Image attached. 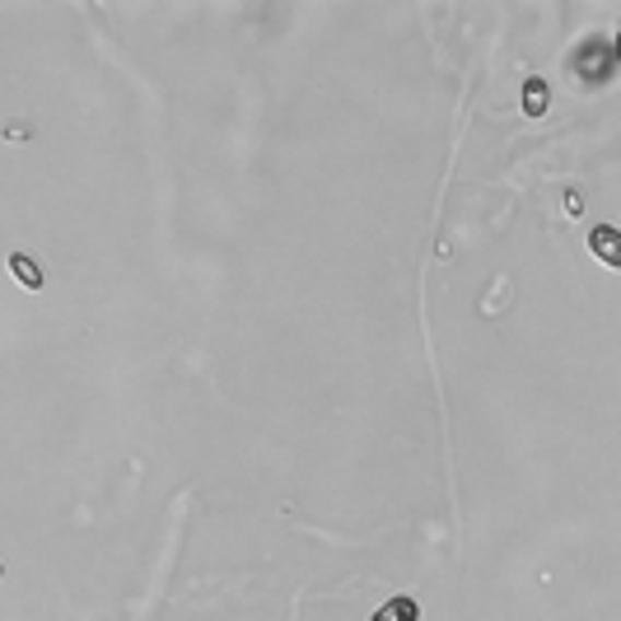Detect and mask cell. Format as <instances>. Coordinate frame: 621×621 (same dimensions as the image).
Segmentation results:
<instances>
[{"mask_svg":"<svg viewBox=\"0 0 621 621\" xmlns=\"http://www.w3.org/2000/svg\"><path fill=\"white\" fill-rule=\"evenodd\" d=\"M10 271L20 276V281L28 285V290H43V267H33V257H24V253H14L10 257Z\"/></svg>","mask_w":621,"mask_h":621,"instance_id":"obj_4","label":"cell"},{"mask_svg":"<svg viewBox=\"0 0 621 621\" xmlns=\"http://www.w3.org/2000/svg\"><path fill=\"white\" fill-rule=\"evenodd\" d=\"M370 621H421V602L411 598V594H392L384 608H374Z\"/></svg>","mask_w":621,"mask_h":621,"instance_id":"obj_3","label":"cell"},{"mask_svg":"<svg viewBox=\"0 0 621 621\" xmlns=\"http://www.w3.org/2000/svg\"><path fill=\"white\" fill-rule=\"evenodd\" d=\"M617 66H621L617 47H602L598 38L579 43V51H575V75H584V84H608Z\"/></svg>","mask_w":621,"mask_h":621,"instance_id":"obj_1","label":"cell"},{"mask_svg":"<svg viewBox=\"0 0 621 621\" xmlns=\"http://www.w3.org/2000/svg\"><path fill=\"white\" fill-rule=\"evenodd\" d=\"M524 108H528V117H542L547 113V84L542 80H528L524 84Z\"/></svg>","mask_w":621,"mask_h":621,"instance_id":"obj_5","label":"cell"},{"mask_svg":"<svg viewBox=\"0 0 621 621\" xmlns=\"http://www.w3.org/2000/svg\"><path fill=\"white\" fill-rule=\"evenodd\" d=\"M617 61H621V33H617Z\"/></svg>","mask_w":621,"mask_h":621,"instance_id":"obj_6","label":"cell"},{"mask_svg":"<svg viewBox=\"0 0 621 621\" xmlns=\"http://www.w3.org/2000/svg\"><path fill=\"white\" fill-rule=\"evenodd\" d=\"M589 253L598 257L602 267L621 271V230H617V224H594V230H589Z\"/></svg>","mask_w":621,"mask_h":621,"instance_id":"obj_2","label":"cell"}]
</instances>
